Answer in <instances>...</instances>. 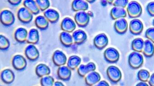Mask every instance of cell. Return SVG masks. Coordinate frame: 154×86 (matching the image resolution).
<instances>
[{"mask_svg":"<svg viewBox=\"0 0 154 86\" xmlns=\"http://www.w3.org/2000/svg\"><path fill=\"white\" fill-rule=\"evenodd\" d=\"M142 52L144 56L147 58H150L153 56L154 55V43L149 40L145 41Z\"/></svg>","mask_w":154,"mask_h":86,"instance_id":"cell-26","label":"cell"},{"mask_svg":"<svg viewBox=\"0 0 154 86\" xmlns=\"http://www.w3.org/2000/svg\"><path fill=\"white\" fill-rule=\"evenodd\" d=\"M60 40L61 43L66 47H71L74 43L72 35L66 32L61 33L60 35Z\"/></svg>","mask_w":154,"mask_h":86,"instance_id":"cell-25","label":"cell"},{"mask_svg":"<svg viewBox=\"0 0 154 86\" xmlns=\"http://www.w3.org/2000/svg\"><path fill=\"white\" fill-rule=\"evenodd\" d=\"M44 16L48 19L50 23L54 24L59 21L60 17L59 12L53 9H48L44 11Z\"/></svg>","mask_w":154,"mask_h":86,"instance_id":"cell-23","label":"cell"},{"mask_svg":"<svg viewBox=\"0 0 154 86\" xmlns=\"http://www.w3.org/2000/svg\"><path fill=\"white\" fill-rule=\"evenodd\" d=\"M72 70L68 66H60L57 70V76L61 80L67 81L70 79L72 75Z\"/></svg>","mask_w":154,"mask_h":86,"instance_id":"cell-17","label":"cell"},{"mask_svg":"<svg viewBox=\"0 0 154 86\" xmlns=\"http://www.w3.org/2000/svg\"><path fill=\"white\" fill-rule=\"evenodd\" d=\"M10 46L9 40L5 36L0 35V49L2 50H6L8 49Z\"/></svg>","mask_w":154,"mask_h":86,"instance_id":"cell-34","label":"cell"},{"mask_svg":"<svg viewBox=\"0 0 154 86\" xmlns=\"http://www.w3.org/2000/svg\"><path fill=\"white\" fill-rule=\"evenodd\" d=\"M149 85L150 86H154V73L151 74L148 80Z\"/></svg>","mask_w":154,"mask_h":86,"instance_id":"cell-40","label":"cell"},{"mask_svg":"<svg viewBox=\"0 0 154 86\" xmlns=\"http://www.w3.org/2000/svg\"><path fill=\"white\" fill-rule=\"evenodd\" d=\"M17 16L19 20L23 24L30 23L33 19V14L25 7L19 9Z\"/></svg>","mask_w":154,"mask_h":86,"instance_id":"cell-7","label":"cell"},{"mask_svg":"<svg viewBox=\"0 0 154 86\" xmlns=\"http://www.w3.org/2000/svg\"><path fill=\"white\" fill-rule=\"evenodd\" d=\"M40 39V34L38 30L35 28H32L28 34L26 42L29 44L35 45L38 43Z\"/></svg>","mask_w":154,"mask_h":86,"instance_id":"cell-29","label":"cell"},{"mask_svg":"<svg viewBox=\"0 0 154 86\" xmlns=\"http://www.w3.org/2000/svg\"><path fill=\"white\" fill-rule=\"evenodd\" d=\"M109 40L105 33H102L95 36L94 39V44L97 49L102 50L108 45Z\"/></svg>","mask_w":154,"mask_h":86,"instance_id":"cell-11","label":"cell"},{"mask_svg":"<svg viewBox=\"0 0 154 86\" xmlns=\"http://www.w3.org/2000/svg\"><path fill=\"white\" fill-rule=\"evenodd\" d=\"M106 73L108 79L113 83H118L122 78V73L120 70L113 65H111L107 68Z\"/></svg>","mask_w":154,"mask_h":86,"instance_id":"cell-3","label":"cell"},{"mask_svg":"<svg viewBox=\"0 0 154 86\" xmlns=\"http://www.w3.org/2000/svg\"><path fill=\"white\" fill-rule=\"evenodd\" d=\"M104 57L106 62L109 63H116L120 59V54L116 49L113 47L107 48L103 53Z\"/></svg>","mask_w":154,"mask_h":86,"instance_id":"cell-4","label":"cell"},{"mask_svg":"<svg viewBox=\"0 0 154 86\" xmlns=\"http://www.w3.org/2000/svg\"><path fill=\"white\" fill-rule=\"evenodd\" d=\"M128 62L131 69L137 70L140 68L144 63L143 56L139 52L133 51L129 56Z\"/></svg>","mask_w":154,"mask_h":86,"instance_id":"cell-1","label":"cell"},{"mask_svg":"<svg viewBox=\"0 0 154 86\" xmlns=\"http://www.w3.org/2000/svg\"><path fill=\"white\" fill-rule=\"evenodd\" d=\"M145 37L154 44V27L148 28L145 33Z\"/></svg>","mask_w":154,"mask_h":86,"instance_id":"cell-37","label":"cell"},{"mask_svg":"<svg viewBox=\"0 0 154 86\" xmlns=\"http://www.w3.org/2000/svg\"><path fill=\"white\" fill-rule=\"evenodd\" d=\"M25 55L29 61L35 62L39 58L40 52L35 45L30 44L25 49Z\"/></svg>","mask_w":154,"mask_h":86,"instance_id":"cell-9","label":"cell"},{"mask_svg":"<svg viewBox=\"0 0 154 86\" xmlns=\"http://www.w3.org/2000/svg\"><path fill=\"white\" fill-rule=\"evenodd\" d=\"M128 21L125 18H121L116 20L114 24V28L117 33L125 34L128 30Z\"/></svg>","mask_w":154,"mask_h":86,"instance_id":"cell-14","label":"cell"},{"mask_svg":"<svg viewBox=\"0 0 154 86\" xmlns=\"http://www.w3.org/2000/svg\"><path fill=\"white\" fill-rule=\"evenodd\" d=\"M101 77L100 74L95 71L88 73L85 77V82L88 86H94L96 85L100 80Z\"/></svg>","mask_w":154,"mask_h":86,"instance_id":"cell-19","label":"cell"},{"mask_svg":"<svg viewBox=\"0 0 154 86\" xmlns=\"http://www.w3.org/2000/svg\"><path fill=\"white\" fill-rule=\"evenodd\" d=\"M152 24H153V26L154 27V19L153 20V22H152Z\"/></svg>","mask_w":154,"mask_h":86,"instance_id":"cell-46","label":"cell"},{"mask_svg":"<svg viewBox=\"0 0 154 86\" xmlns=\"http://www.w3.org/2000/svg\"><path fill=\"white\" fill-rule=\"evenodd\" d=\"M127 12L130 18L137 19L142 15V8L137 1H131L127 7Z\"/></svg>","mask_w":154,"mask_h":86,"instance_id":"cell-2","label":"cell"},{"mask_svg":"<svg viewBox=\"0 0 154 86\" xmlns=\"http://www.w3.org/2000/svg\"><path fill=\"white\" fill-rule=\"evenodd\" d=\"M127 10L123 8L114 7L110 11V16L113 20H116L127 17Z\"/></svg>","mask_w":154,"mask_h":86,"instance_id":"cell-20","label":"cell"},{"mask_svg":"<svg viewBox=\"0 0 154 86\" xmlns=\"http://www.w3.org/2000/svg\"><path fill=\"white\" fill-rule=\"evenodd\" d=\"M105 1L108 4H110V5H112L115 0H105Z\"/></svg>","mask_w":154,"mask_h":86,"instance_id":"cell-44","label":"cell"},{"mask_svg":"<svg viewBox=\"0 0 154 86\" xmlns=\"http://www.w3.org/2000/svg\"><path fill=\"white\" fill-rule=\"evenodd\" d=\"M52 61L54 65L58 67L63 66L67 62L66 55L63 51L56 50L53 54Z\"/></svg>","mask_w":154,"mask_h":86,"instance_id":"cell-12","label":"cell"},{"mask_svg":"<svg viewBox=\"0 0 154 86\" xmlns=\"http://www.w3.org/2000/svg\"><path fill=\"white\" fill-rule=\"evenodd\" d=\"M137 86H148L149 85L146 83V82H139L137 84Z\"/></svg>","mask_w":154,"mask_h":86,"instance_id":"cell-43","label":"cell"},{"mask_svg":"<svg viewBox=\"0 0 154 86\" xmlns=\"http://www.w3.org/2000/svg\"><path fill=\"white\" fill-rule=\"evenodd\" d=\"M23 5L33 15H38L41 11L35 0H24Z\"/></svg>","mask_w":154,"mask_h":86,"instance_id":"cell-24","label":"cell"},{"mask_svg":"<svg viewBox=\"0 0 154 86\" xmlns=\"http://www.w3.org/2000/svg\"><path fill=\"white\" fill-rule=\"evenodd\" d=\"M129 3V0H115L112 5L114 7L125 8Z\"/></svg>","mask_w":154,"mask_h":86,"instance_id":"cell-36","label":"cell"},{"mask_svg":"<svg viewBox=\"0 0 154 86\" xmlns=\"http://www.w3.org/2000/svg\"><path fill=\"white\" fill-rule=\"evenodd\" d=\"M28 32L26 28L19 27L17 29L14 33V38L17 42L23 43L26 42Z\"/></svg>","mask_w":154,"mask_h":86,"instance_id":"cell-22","label":"cell"},{"mask_svg":"<svg viewBox=\"0 0 154 86\" xmlns=\"http://www.w3.org/2000/svg\"><path fill=\"white\" fill-rule=\"evenodd\" d=\"M61 28L63 32L72 33L76 28V24L72 19L66 17L63 19L61 23Z\"/></svg>","mask_w":154,"mask_h":86,"instance_id":"cell-13","label":"cell"},{"mask_svg":"<svg viewBox=\"0 0 154 86\" xmlns=\"http://www.w3.org/2000/svg\"><path fill=\"white\" fill-rule=\"evenodd\" d=\"M146 11L150 16L154 17V1H151L147 4Z\"/></svg>","mask_w":154,"mask_h":86,"instance_id":"cell-38","label":"cell"},{"mask_svg":"<svg viewBox=\"0 0 154 86\" xmlns=\"http://www.w3.org/2000/svg\"><path fill=\"white\" fill-rule=\"evenodd\" d=\"M54 86H64V84L62 82L59 81H56L54 82Z\"/></svg>","mask_w":154,"mask_h":86,"instance_id":"cell-42","label":"cell"},{"mask_svg":"<svg viewBox=\"0 0 154 86\" xmlns=\"http://www.w3.org/2000/svg\"><path fill=\"white\" fill-rule=\"evenodd\" d=\"M73 42L76 45L83 44L86 41L88 36L85 32L81 30H77L73 32L72 34Z\"/></svg>","mask_w":154,"mask_h":86,"instance_id":"cell-16","label":"cell"},{"mask_svg":"<svg viewBox=\"0 0 154 86\" xmlns=\"http://www.w3.org/2000/svg\"><path fill=\"white\" fill-rule=\"evenodd\" d=\"M49 23L50 22L44 16H38L36 17L35 20V25L36 27L42 30H45L48 28Z\"/></svg>","mask_w":154,"mask_h":86,"instance_id":"cell-28","label":"cell"},{"mask_svg":"<svg viewBox=\"0 0 154 86\" xmlns=\"http://www.w3.org/2000/svg\"><path fill=\"white\" fill-rule=\"evenodd\" d=\"M74 19L76 24L80 27L87 26L90 21L89 14L85 11L77 12L74 16Z\"/></svg>","mask_w":154,"mask_h":86,"instance_id":"cell-5","label":"cell"},{"mask_svg":"<svg viewBox=\"0 0 154 86\" xmlns=\"http://www.w3.org/2000/svg\"><path fill=\"white\" fill-rule=\"evenodd\" d=\"M81 58L78 56H72L69 57L67 61V66L72 70L78 69L81 63Z\"/></svg>","mask_w":154,"mask_h":86,"instance_id":"cell-30","label":"cell"},{"mask_svg":"<svg viewBox=\"0 0 154 86\" xmlns=\"http://www.w3.org/2000/svg\"><path fill=\"white\" fill-rule=\"evenodd\" d=\"M85 1H86L87 2H88V3H90V4H92V3L95 2L96 0H85Z\"/></svg>","mask_w":154,"mask_h":86,"instance_id":"cell-45","label":"cell"},{"mask_svg":"<svg viewBox=\"0 0 154 86\" xmlns=\"http://www.w3.org/2000/svg\"><path fill=\"white\" fill-rule=\"evenodd\" d=\"M0 20L3 25L10 26L15 23V16L10 10H4L1 12Z\"/></svg>","mask_w":154,"mask_h":86,"instance_id":"cell-6","label":"cell"},{"mask_svg":"<svg viewBox=\"0 0 154 86\" xmlns=\"http://www.w3.org/2000/svg\"><path fill=\"white\" fill-rule=\"evenodd\" d=\"M22 0H8L9 4L13 6H17L22 2Z\"/></svg>","mask_w":154,"mask_h":86,"instance_id":"cell-39","label":"cell"},{"mask_svg":"<svg viewBox=\"0 0 154 86\" xmlns=\"http://www.w3.org/2000/svg\"><path fill=\"white\" fill-rule=\"evenodd\" d=\"M72 10L74 12L86 11L88 9V2L85 0H73L71 4Z\"/></svg>","mask_w":154,"mask_h":86,"instance_id":"cell-18","label":"cell"},{"mask_svg":"<svg viewBox=\"0 0 154 86\" xmlns=\"http://www.w3.org/2000/svg\"><path fill=\"white\" fill-rule=\"evenodd\" d=\"M35 1L41 11H45L51 6L49 0H35Z\"/></svg>","mask_w":154,"mask_h":86,"instance_id":"cell-35","label":"cell"},{"mask_svg":"<svg viewBox=\"0 0 154 86\" xmlns=\"http://www.w3.org/2000/svg\"><path fill=\"white\" fill-rule=\"evenodd\" d=\"M150 76L149 72L144 69L140 70L137 73L138 79L140 81L144 82H147L148 81Z\"/></svg>","mask_w":154,"mask_h":86,"instance_id":"cell-32","label":"cell"},{"mask_svg":"<svg viewBox=\"0 0 154 86\" xmlns=\"http://www.w3.org/2000/svg\"><path fill=\"white\" fill-rule=\"evenodd\" d=\"M54 83V79L50 75L44 76L41 78V84L43 86H52Z\"/></svg>","mask_w":154,"mask_h":86,"instance_id":"cell-33","label":"cell"},{"mask_svg":"<svg viewBox=\"0 0 154 86\" xmlns=\"http://www.w3.org/2000/svg\"><path fill=\"white\" fill-rule=\"evenodd\" d=\"M144 42L143 39L141 38H137L134 39L131 44V47L132 50L136 52H142L144 46Z\"/></svg>","mask_w":154,"mask_h":86,"instance_id":"cell-31","label":"cell"},{"mask_svg":"<svg viewBox=\"0 0 154 86\" xmlns=\"http://www.w3.org/2000/svg\"><path fill=\"white\" fill-rule=\"evenodd\" d=\"M96 86H109V84H108V82L106 81H100L97 83V84H96Z\"/></svg>","mask_w":154,"mask_h":86,"instance_id":"cell-41","label":"cell"},{"mask_svg":"<svg viewBox=\"0 0 154 86\" xmlns=\"http://www.w3.org/2000/svg\"><path fill=\"white\" fill-rule=\"evenodd\" d=\"M1 79L4 83L8 84H11L15 80V73L10 69H5L1 72Z\"/></svg>","mask_w":154,"mask_h":86,"instance_id":"cell-21","label":"cell"},{"mask_svg":"<svg viewBox=\"0 0 154 86\" xmlns=\"http://www.w3.org/2000/svg\"><path fill=\"white\" fill-rule=\"evenodd\" d=\"M27 65L26 60L22 55H15L12 60V65L14 69L17 71L25 70Z\"/></svg>","mask_w":154,"mask_h":86,"instance_id":"cell-8","label":"cell"},{"mask_svg":"<svg viewBox=\"0 0 154 86\" xmlns=\"http://www.w3.org/2000/svg\"><path fill=\"white\" fill-rule=\"evenodd\" d=\"M36 74L38 77L42 78L44 76L50 75L51 69L49 66L44 64H40L37 65L35 69Z\"/></svg>","mask_w":154,"mask_h":86,"instance_id":"cell-27","label":"cell"},{"mask_svg":"<svg viewBox=\"0 0 154 86\" xmlns=\"http://www.w3.org/2000/svg\"><path fill=\"white\" fill-rule=\"evenodd\" d=\"M96 66L93 62L88 63V64H81L77 69V72L79 76L85 77L86 75L91 72L95 71Z\"/></svg>","mask_w":154,"mask_h":86,"instance_id":"cell-15","label":"cell"},{"mask_svg":"<svg viewBox=\"0 0 154 86\" xmlns=\"http://www.w3.org/2000/svg\"><path fill=\"white\" fill-rule=\"evenodd\" d=\"M144 25L141 20L138 19H134L131 21L129 24V30L131 34L138 35L142 33Z\"/></svg>","mask_w":154,"mask_h":86,"instance_id":"cell-10","label":"cell"}]
</instances>
